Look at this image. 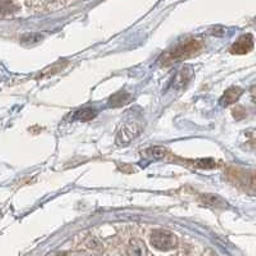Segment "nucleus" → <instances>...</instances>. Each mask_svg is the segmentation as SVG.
<instances>
[{
	"label": "nucleus",
	"mask_w": 256,
	"mask_h": 256,
	"mask_svg": "<svg viewBox=\"0 0 256 256\" xmlns=\"http://www.w3.org/2000/svg\"><path fill=\"white\" fill-rule=\"evenodd\" d=\"M201 42L198 40H190L187 42H182V44L177 45L176 48H173L170 52H168L166 56H163L164 63L168 66V64L173 63V62L184 60V59L191 58L192 56H195L196 52H198L201 50Z\"/></svg>",
	"instance_id": "obj_1"
},
{
	"label": "nucleus",
	"mask_w": 256,
	"mask_h": 256,
	"mask_svg": "<svg viewBox=\"0 0 256 256\" xmlns=\"http://www.w3.org/2000/svg\"><path fill=\"white\" fill-rule=\"evenodd\" d=\"M141 132V126L137 122H128L120 127V132L116 134V144L118 145H127L134 138L138 136Z\"/></svg>",
	"instance_id": "obj_2"
},
{
	"label": "nucleus",
	"mask_w": 256,
	"mask_h": 256,
	"mask_svg": "<svg viewBox=\"0 0 256 256\" xmlns=\"http://www.w3.org/2000/svg\"><path fill=\"white\" fill-rule=\"evenodd\" d=\"M254 49V36L251 34L248 35H244L242 38H240L238 40L232 45L230 48V52L232 54H237V56H244V54H248L251 50Z\"/></svg>",
	"instance_id": "obj_3"
},
{
	"label": "nucleus",
	"mask_w": 256,
	"mask_h": 256,
	"mask_svg": "<svg viewBox=\"0 0 256 256\" xmlns=\"http://www.w3.org/2000/svg\"><path fill=\"white\" fill-rule=\"evenodd\" d=\"M152 244H155L156 248H160L162 250L164 248H170L176 246V236H173L172 233L164 232V230H158L152 234Z\"/></svg>",
	"instance_id": "obj_4"
},
{
	"label": "nucleus",
	"mask_w": 256,
	"mask_h": 256,
	"mask_svg": "<svg viewBox=\"0 0 256 256\" xmlns=\"http://www.w3.org/2000/svg\"><path fill=\"white\" fill-rule=\"evenodd\" d=\"M242 94H244V90L240 88H228V90L224 92L223 98L220 99V104L223 105V106H228V105L234 104V102L241 98Z\"/></svg>",
	"instance_id": "obj_5"
},
{
	"label": "nucleus",
	"mask_w": 256,
	"mask_h": 256,
	"mask_svg": "<svg viewBox=\"0 0 256 256\" xmlns=\"http://www.w3.org/2000/svg\"><path fill=\"white\" fill-rule=\"evenodd\" d=\"M132 102H134V98L130 94L120 91V92L116 94L109 99V105L113 106V108H120V106H124V105L130 104Z\"/></svg>",
	"instance_id": "obj_6"
},
{
	"label": "nucleus",
	"mask_w": 256,
	"mask_h": 256,
	"mask_svg": "<svg viewBox=\"0 0 256 256\" xmlns=\"http://www.w3.org/2000/svg\"><path fill=\"white\" fill-rule=\"evenodd\" d=\"M201 198H202V201H204L205 204L210 205V206L212 208H220V209H223V208L227 206V202H226L220 196L204 195V196H201Z\"/></svg>",
	"instance_id": "obj_7"
},
{
	"label": "nucleus",
	"mask_w": 256,
	"mask_h": 256,
	"mask_svg": "<svg viewBox=\"0 0 256 256\" xmlns=\"http://www.w3.org/2000/svg\"><path fill=\"white\" fill-rule=\"evenodd\" d=\"M166 154H168L166 148H160V146H155V148H148L144 155H145V158H148V159L159 160V159H164Z\"/></svg>",
	"instance_id": "obj_8"
},
{
	"label": "nucleus",
	"mask_w": 256,
	"mask_h": 256,
	"mask_svg": "<svg viewBox=\"0 0 256 256\" xmlns=\"http://www.w3.org/2000/svg\"><path fill=\"white\" fill-rule=\"evenodd\" d=\"M96 116V112L92 110V109H82V110L77 112L74 114V118L78 120H82V122H88V120H94Z\"/></svg>",
	"instance_id": "obj_9"
},
{
	"label": "nucleus",
	"mask_w": 256,
	"mask_h": 256,
	"mask_svg": "<svg viewBox=\"0 0 256 256\" xmlns=\"http://www.w3.org/2000/svg\"><path fill=\"white\" fill-rule=\"evenodd\" d=\"M145 246H142L140 241L132 242V246L130 248V255L131 256H145Z\"/></svg>",
	"instance_id": "obj_10"
},
{
	"label": "nucleus",
	"mask_w": 256,
	"mask_h": 256,
	"mask_svg": "<svg viewBox=\"0 0 256 256\" xmlns=\"http://www.w3.org/2000/svg\"><path fill=\"white\" fill-rule=\"evenodd\" d=\"M41 40H42V36L38 35V34H27L22 38L24 44H38Z\"/></svg>",
	"instance_id": "obj_11"
},
{
	"label": "nucleus",
	"mask_w": 256,
	"mask_h": 256,
	"mask_svg": "<svg viewBox=\"0 0 256 256\" xmlns=\"http://www.w3.org/2000/svg\"><path fill=\"white\" fill-rule=\"evenodd\" d=\"M196 164H198V168H214L216 166V163H214L212 159L198 160Z\"/></svg>",
	"instance_id": "obj_12"
},
{
	"label": "nucleus",
	"mask_w": 256,
	"mask_h": 256,
	"mask_svg": "<svg viewBox=\"0 0 256 256\" xmlns=\"http://www.w3.org/2000/svg\"><path fill=\"white\" fill-rule=\"evenodd\" d=\"M56 256H66V255H64V254H63V255H62V254H58V255H56Z\"/></svg>",
	"instance_id": "obj_13"
},
{
	"label": "nucleus",
	"mask_w": 256,
	"mask_h": 256,
	"mask_svg": "<svg viewBox=\"0 0 256 256\" xmlns=\"http://www.w3.org/2000/svg\"><path fill=\"white\" fill-rule=\"evenodd\" d=\"M48 2H54V0H48Z\"/></svg>",
	"instance_id": "obj_14"
}]
</instances>
